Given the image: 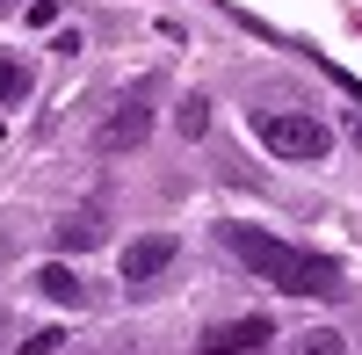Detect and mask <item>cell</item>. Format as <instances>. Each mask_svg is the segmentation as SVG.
<instances>
[{
  "mask_svg": "<svg viewBox=\"0 0 362 355\" xmlns=\"http://www.w3.org/2000/svg\"><path fill=\"white\" fill-rule=\"evenodd\" d=\"M225 247L247 261L261 283L290 290V298H341V290H348V283H341V261H326V254H312V247H290V240H276V232L225 225Z\"/></svg>",
  "mask_w": 362,
  "mask_h": 355,
  "instance_id": "1",
  "label": "cell"
},
{
  "mask_svg": "<svg viewBox=\"0 0 362 355\" xmlns=\"http://www.w3.org/2000/svg\"><path fill=\"white\" fill-rule=\"evenodd\" d=\"M254 131H261V145L276 160H326L334 153V131H326L319 116H305V109H268Z\"/></svg>",
  "mask_w": 362,
  "mask_h": 355,
  "instance_id": "2",
  "label": "cell"
},
{
  "mask_svg": "<svg viewBox=\"0 0 362 355\" xmlns=\"http://www.w3.org/2000/svg\"><path fill=\"white\" fill-rule=\"evenodd\" d=\"M145 138H153V102H145V95H124V102L95 124V153H138Z\"/></svg>",
  "mask_w": 362,
  "mask_h": 355,
  "instance_id": "3",
  "label": "cell"
},
{
  "mask_svg": "<svg viewBox=\"0 0 362 355\" xmlns=\"http://www.w3.org/2000/svg\"><path fill=\"white\" fill-rule=\"evenodd\" d=\"M268 341H276V319L247 312V319H225V327H210V334L196 341V355H254V348H268Z\"/></svg>",
  "mask_w": 362,
  "mask_h": 355,
  "instance_id": "4",
  "label": "cell"
},
{
  "mask_svg": "<svg viewBox=\"0 0 362 355\" xmlns=\"http://www.w3.org/2000/svg\"><path fill=\"white\" fill-rule=\"evenodd\" d=\"M160 269H174V232H145L124 247V283H153Z\"/></svg>",
  "mask_w": 362,
  "mask_h": 355,
  "instance_id": "5",
  "label": "cell"
},
{
  "mask_svg": "<svg viewBox=\"0 0 362 355\" xmlns=\"http://www.w3.org/2000/svg\"><path fill=\"white\" fill-rule=\"evenodd\" d=\"M37 290H44L51 305H80V298H87L80 276H73V269H58V261H51V269H37Z\"/></svg>",
  "mask_w": 362,
  "mask_h": 355,
  "instance_id": "6",
  "label": "cell"
},
{
  "mask_svg": "<svg viewBox=\"0 0 362 355\" xmlns=\"http://www.w3.org/2000/svg\"><path fill=\"white\" fill-rule=\"evenodd\" d=\"M341 348H348V341H341L334 327H312V334H297V341H290L283 355H341Z\"/></svg>",
  "mask_w": 362,
  "mask_h": 355,
  "instance_id": "7",
  "label": "cell"
},
{
  "mask_svg": "<svg viewBox=\"0 0 362 355\" xmlns=\"http://www.w3.org/2000/svg\"><path fill=\"white\" fill-rule=\"evenodd\" d=\"M95 240H102V218L95 211H80V218L58 225V247H95Z\"/></svg>",
  "mask_w": 362,
  "mask_h": 355,
  "instance_id": "8",
  "label": "cell"
},
{
  "mask_svg": "<svg viewBox=\"0 0 362 355\" xmlns=\"http://www.w3.org/2000/svg\"><path fill=\"white\" fill-rule=\"evenodd\" d=\"M29 95V66L22 58H0V102H22Z\"/></svg>",
  "mask_w": 362,
  "mask_h": 355,
  "instance_id": "9",
  "label": "cell"
},
{
  "mask_svg": "<svg viewBox=\"0 0 362 355\" xmlns=\"http://www.w3.org/2000/svg\"><path fill=\"white\" fill-rule=\"evenodd\" d=\"M174 124H181V138H203V131H210V102H203V95H189Z\"/></svg>",
  "mask_w": 362,
  "mask_h": 355,
  "instance_id": "10",
  "label": "cell"
},
{
  "mask_svg": "<svg viewBox=\"0 0 362 355\" xmlns=\"http://www.w3.org/2000/svg\"><path fill=\"white\" fill-rule=\"evenodd\" d=\"M58 348H66V334H58V327H44V334H29L15 355H58Z\"/></svg>",
  "mask_w": 362,
  "mask_h": 355,
  "instance_id": "11",
  "label": "cell"
},
{
  "mask_svg": "<svg viewBox=\"0 0 362 355\" xmlns=\"http://www.w3.org/2000/svg\"><path fill=\"white\" fill-rule=\"evenodd\" d=\"M0 8H8V0H0Z\"/></svg>",
  "mask_w": 362,
  "mask_h": 355,
  "instance_id": "12",
  "label": "cell"
}]
</instances>
